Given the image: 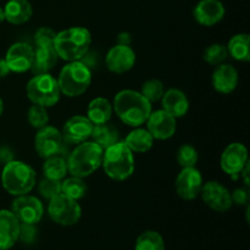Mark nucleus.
I'll list each match as a JSON object with an SVG mask.
<instances>
[{"instance_id":"58836bf2","label":"nucleus","mask_w":250,"mask_h":250,"mask_svg":"<svg viewBox=\"0 0 250 250\" xmlns=\"http://www.w3.org/2000/svg\"><path fill=\"white\" fill-rule=\"evenodd\" d=\"M10 72H11V71H10L5 59H0V78L6 77Z\"/></svg>"},{"instance_id":"bb28decb","label":"nucleus","mask_w":250,"mask_h":250,"mask_svg":"<svg viewBox=\"0 0 250 250\" xmlns=\"http://www.w3.org/2000/svg\"><path fill=\"white\" fill-rule=\"evenodd\" d=\"M227 51L234 60L248 62L250 59V37L247 33H238L229 39Z\"/></svg>"},{"instance_id":"9d476101","label":"nucleus","mask_w":250,"mask_h":250,"mask_svg":"<svg viewBox=\"0 0 250 250\" xmlns=\"http://www.w3.org/2000/svg\"><path fill=\"white\" fill-rule=\"evenodd\" d=\"M248 163V150L244 144L238 143V142L229 144L222 153L221 160H220V165L224 172L231 176L233 180L241 177L239 173Z\"/></svg>"},{"instance_id":"79ce46f5","label":"nucleus","mask_w":250,"mask_h":250,"mask_svg":"<svg viewBox=\"0 0 250 250\" xmlns=\"http://www.w3.org/2000/svg\"><path fill=\"white\" fill-rule=\"evenodd\" d=\"M2 21H5V15H4V9L2 7H0V23H1Z\"/></svg>"},{"instance_id":"a211bd4d","label":"nucleus","mask_w":250,"mask_h":250,"mask_svg":"<svg viewBox=\"0 0 250 250\" xmlns=\"http://www.w3.org/2000/svg\"><path fill=\"white\" fill-rule=\"evenodd\" d=\"M225 12L226 10L220 0H200L193 10V16L202 26L211 27L224 19Z\"/></svg>"},{"instance_id":"ea45409f","label":"nucleus","mask_w":250,"mask_h":250,"mask_svg":"<svg viewBox=\"0 0 250 250\" xmlns=\"http://www.w3.org/2000/svg\"><path fill=\"white\" fill-rule=\"evenodd\" d=\"M239 176H242V178H243L244 186H246V187H249V185H250V181H249V163L247 164L246 166H244L243 170H242L241 173H239Z\"/></svg>"},{"instance_id":"6ab92c4d","label":"nucleus","mask_w":250,"mask_h":250,"mask_svg":"<svg viewBox=\"0 0 250 250\" xmlns=\"http://www.w3.org/2000/svg\"><path fill=\"white\" fill-rule=\"evenodd\" d=\"M21 222L11 210H0V250H9L19 241Z\"/></svg>"},{"instance_id":"9b49d317","label":"nucleus","mask_w":250,"mask_h":250,"mask_svg":"<svg viewBox=\"0 0 250 250\" xmlns=\"http://www.w3.org/2000/svg\"><path fill=\"white\" fill-rule=\"evenodd\" d=\"M63 138L61 132L53 126H45L38 129L34 146L41 158L46 159L50 156L59 155L63 148Z\"/></svg>"},{"instance_id":"a878e982","label":"nucleus","mask_w":250,"mask_h":250,"mask_svg":"<svg viewBox=\"0 0 250 250\" xmlns=\"http://www.w3.org/2000/svg\"><path fill=\"white\" fill-rule=\"evenodd\" d=\"M90 138L93 139L94 143H97L103 150L110 148L114 144H116L117 142H120V136L119 131L115 126L110 125L109 122L106 124H100V125H94L93 126L92 134H90Z\"/></svg>"},{"instance_id":"7ed1b4c3","label":"nucleus","mask_w":250,"mask_h":250,"mask_svg":"<svg viewBox=\"0 0 250 250\" xmlns=\"http://www.w3.org/2000/svg\"><path fill=\"white\" fill-rule=\"evenodd\" d=\"M104 150L94 142H83L68 155L67 170L71 176L85 178L94 173L102 166Z\"/></svg>"},{"instance_id":"393cba45","label":"nucleus","mask_w":250,"mask_h":250,"mask_svg":"<svg viewBox=\"0 0 250 250\" xmlns=\"http://www.w3.org/2000/svg\"><path fill=\"white\" fill-rule=\"evenodd\" d=\"M112 104L103 97L94 98L87 109V117L93 125L106 124L112 116Z\"/></svg>"},{"instance_id":"f257e3e1","label":"nucleus","mask_w":250,"mask_h":250,"mask_svg":"<svg viewBox=\"0 0 250 250\" xmlns=\"http://www.w3.org/2000/svg\"><path fill=\"white\" fill-rule=\"evenodd\" d=\"M115 114L129 127H141L151 112V104L141 92L132 89L120 90L114 99Z\"/></svg>"},{"instance_id":"1a4fd4ad","label":"nucleus","mask_w":250,"mask_h":250,"mask_svg":"<svg viewBox=\"0 0 250 250\" xmlns=\"http://www.w3.org/2000/svg\"><path fill=\"white\" fill-rule=\"evenodd\" d=\"M12 214L21 224L37 225L44 215L43 203L33 195H19L11 204Z\"/></svg>"},{"instance_id":"f03ea898","label":"nucleus","mask_w":250,"mask_h":250,"mask_svg":"<svg viewBox=\"0 0 250 250\" xmlns=\"http://www.w3.org/2000/svg\"><path fill=\"white\" fill-rule=\"evenodd\" d=\"M92 44L90 32L84 27H71L56 33L54 46L59 59L65 61L81 60L89 51Z\"/></svg>"},{"instance_id":"6e6552de","label":"nucleus","mask_w":250,"mask_h":250,"mask_svg":"<svg viewBox=\"0 0 250 250\" xmlns=\"http://www.w3.org/2000/svg\"><path fill=\"white\" fill-rule=\"evenodd\" d=\"M48 215L51 221L60 226H73L80 221L82 216V209L77 200L60 193L49 200Z\"/></svg>"},{"instance_id":"ddd939ff","label":"nucleus","mask_w":250,"mask_h":250,"mask_svg":"<svg viewBox=\"0 0 250 250\" xmlns=\"http://www.w3.org/2000/svg\"><path fill=\"white\" fill-rule=\"evenodd\" d=\"M203 200L211 210L217 212H226L232 207L231 193L225 186L216 181H210L203 185L200 192Z\"/></svg>"},{"instance_id":"37998d69","label":"nucleus","mask_w":250,"mask_h":250,"mask_svg":"<svg viewBox=\"0 0 250 250\" xmlns=\"http://www.w3.org/2000/svg\"><path fill=\"white\" fill-rule=\"evenodd\" d=\"M2 112H4V102H2V99L0 98V116L2 115Z\"/></svg>"},{"instance_id":"20e7f679","label":"nucleus","mask_w":250,"mask_h":250,"mask_svg":"<svg viewBox=\"0 0 250 250\" xmlns=\"http://www.w3.org/2000/svg\"><path fill=\"white\" fill-rule=\"evenodd\" d=\"M37 175L31 165L24 161L10 160L1 172V185L14 197L28 194L36 186Z\"/></svg>"},{"instance_id":"c85d7f7f","label":"nucleus","mask_w":250,"mask_h":250,"mask_svg":"<svg viewBox=\"0 0 250 250\" xmlns=\"http://www.w3.org/2000/svg\"><path fill=\"white\" fill-rule=\"evenodd\" d=\"M61 193L68 198L80 200L87 193V185L84 183L83 178L71 176V177L63 178L61 181Z\"/></svg>"},{"instance_id":"4be33fe9","label":"nucleus","mask_w":250,"mask_h":250,"mask_svg":"<svg viewBox=\"0 0 250 250\" xmlns=\"http://www.w3.org/2000/svg\"><path fill=\"white\" fill-rule=\"evenodd\" d=\"M59 60V55L55 50L54 44L48 45H38L34 50L33 63L31 71L33 75H42L49 73V71L56 65Z\"/></svg>"},{"instance_id":"423d86ee","label":"nucleus","mask_w":250,"mask_h":250,"mask_svg":"<svg viewBox=\"0 0 250 250\" xmlns=\"http://www.w3.org/2000/svg\"><path fill=\"white\" fill-rule=\"evenodd\" d=\"M61 94L76 98L87 92L92 83V71L83 61H70L56 78Z\"/></svg>"},{"instance_id":"b1692460","label":"nucleus","mask_w":250,"mask_h":250,"mask_svg":"<svg viewBox=\"0 0 250 250\" xmlns=\"http://www.w3.org/2000/svg\"><path fill=\"white\" fill-rule=\"evenodd\" d=\"M125 144L132 153H146L154 146V138L148 129L142 127H134L133 131L127 134Z\"/></svg>"},{"instance_id":"a19ab883","label":"nucleus","mask_w":250,"mask_h":250,"mask_svg":"<svg viewBox=\"0 0 250 250\" xmlns=\"http://www.w3.org/2000/svg\"><path fill=\"white\" fill-rule=\"evenodd\" d=\"M131 36L126 32L119 34V44H122V45H129L131 44Z\"/></svg>"},{"instance_id":"c756f323","label":"nucleus","mask_w":250,"mask_h":250,"mask_svg":"<svg viewBox=\"0 0 250 250\" xmlns=\"http://www.w3.org/2000/svg\"><path fill=\"white\" fill-rule=\"evenodd\" d=\"M134 250H165V241L156 231H146L139 234Z\"/></svg>"},{"instance_id":"f704fd0d","label":"nucleus","mask_w":250,"mask_h":250,"mask_svg":"<svg viewBox=\"0 0 250 250\" xmlns=\"http://www.w3.org/2000/svg\"><path fill=\"white\" fill-rule=\"evenodd\" d=\"M39 193L43 198L50 200L51 198L56 197L61 193V181L49 180L44 177L39 183Z\"/></svg>"},{"instance_id":"72a5a7b5","label":"nucleus","mask_w":250,"mask_h":250,"mask_svg":"<svg viewBox=\"0 0 250 250\" xmlns=\"http://www.w3.org/2000/svg\"><path fill=\"white\" fill-rule=\"evenodd\" d=\"M177 161L181 167H195L198 163V151L190 144H183L178 148Z\"/></svg>"},{"instance_id":"5701e85b","label":"nucleus","mask_w":250,"mask_h":250,"mask_svg":"<svg viewBox=\"0 0 250 250\" xmlns=\"http://www.w3.org/2000/svg\"><path fill=\"white\" fill-rule=\"evenodd\" d=\"M5 20L11 24H23L31 20L33 9L28 0H9L4 7Z\"/></svg>"},{"instance_id":"f3484780","label":"nucleus","mask_w":250,"mask_h":250,"mask_svg":"<svg viewBox=\"0 0 250 250\" xmlns=\"http://www.w3.org/2000/svg\"><path fill=\"white\" fill-rule=\"evenodd\" d=\"M93 126L94 125L90 122V120L87 116L76 115V116L70 117L65 122L61 134H62L63 141L67 142V143L80 144L90 138Z\"/></svg>"},{"instance_id":"7c9ffc66","label":"nucleus","mask_w":250,"mask_h":250,"mask_svg":"<svg viewBox=\"0 0 250 250\" xmlns=\"http://www.w3.org/2000/svg\"><path fill=\"white\" fill-rule=\"evenodd\" d=\"M227 56H229V51H227L226 45L219 43L209 45L204 50V54H203V59H204L205 62H208L209 65L212 66H217L220 65V63H224V61L226 60Z\"/></svg>"},{"instance_id":"f8f14e48","label":"nucleus","mask_w":250,"mask_h":250,"mask_svg":"<svg viewBox=\"0 0 250 250\" xmlns=\"http://www.w3.org/2000/svg\"><path fill=\"white\" fill-rule=\"evenodd\" d=\"M203 176L195 167H183L176 178V192L183 200H194L202 192Z\"/></svg>"},{"instance_id":"dca6fc26","label":"nucleus","mask_w":250,"mask_h":250,"mask_svg":"<svg viewBox=\"0 0 250 250\" xmlns=\"http://www.w3.org/2000/svg\"><path fill=\"white\" fill-rule=\"evenodd\" d=\"M33 58L34 49L29 44L17 42L9 48L5 56V61L11 72L22 73L31 70Z\"/></svg>"},{"instance_id":"c9c22d12","label":"nucleus","mask_w":250,"mask_h":250,"mask_svg":"<svg viewBox=\"0 0 250 250\" xmlns=\"http://www.w3.org/2000/svg\"><path fill=\"white\" fill-rule=\"evenodd\" d=\"M56 32L50 27H41L37 29L34 34V43L36 45H48V44H54L55 41Z\"/></svg>"},{"instance_id":"39448f33","label":"nucleus","mask_w":250,"mask_h":250,"mask_svg":"<svg viewBox=\"0 0 250 250\" xmlns=\"http://www.w3.org/2000/svg\"><path fill=\"white\" fill-rule=\"evenodd\" d=\"M102 166L107 177L114 181H125L134 172V156L125 142H117L103 154Z\"/></svg>"},{"instance_id":"e433bc0d","label":"nucleus","mask_w":250,"mask_h":250,"mask_svg":"<svg viewBox=\"0 0 250 250\" xmlns=\"http://www.w3.org/2000/svg\"><path fill=\"white\" fill-rule=\"evenodd\" d=\"M37 234H38V231L36 229V225L21 224L19 241H21L24 244H33L37 239Z\"/></svg>"},{"instance_id":"0eeeda50","label":"nucleus","mask_w":250,"mask_h":250,"mask_svg":"<svg viewBox=\"0 0 250 250\" xmlns=\"http://www.w3.org/2000/svg\"><path fill=\"white\" fill-rule=\"evenodd\" d=\"M28 99L33 104L44 107H51L60 100L61 92L58 81L50 73L34 75L26 85Z\"/></svg>"},{"instance_id":"aec40b11","label":"nucleus","mask_w":250,"mask_h":250,"mask_svg":"<svg viewBox=\"0 0 250 250\" xmlns=\"http://www.w3.org/2000/svg\"><path fill=\"white\" fill-rule=\"evenodd\" d=\"M212 85L221 94H229L238 85V72L229 63H220L212 72Z\"/></svg>"},{"instance_id":"2f4dec72","label":"nucleus","mask_w":250,"mask_h":250,"mask_svg":"<svg viewBox=\"0 0 250 250\" xmlns=\"http://www.w3.org/2000/svg\"><path fill=\"white\" fill-rule=\"evenodd\" d=\"M142 95L148 100L150 104L153 103H158L159 100H161L165 89H164V83L159 80H149L146 82L143 83L141 89Z\"/></svg>"},{"instance_id":"4c0bfd02","label":"nucleus","mask_w":250,"mask_h":250,"mask_svg":"<svg viewBox=\"0 0 250 250\" xmlns=\"http://www.w3.org/2000/svg\"><path fill=\"white\" fill-rule=\"evenodd\" d=\"M231 198H232V203H234V204L248 205L249 198H250L248 187L237 188V189L231 194Z\"/></svg>"},{"instance_id":"cd10ccee","label":"nucleus","mask_w":250,"mask_h":250,"mask_svg":"<svg viewBox=\"0 0 250 250\" xmlns=\"http://www.w3.org/2000/svg\"><path fill=\"white\" fill-rule=\"evenodd\" d=\"M68 173L67 161L59 155L46 158L43 164V175L45 178L55 181H62Z\"/></svg>"},{"instance_id":"2eb2a0df","label":"nucleus","mask_w":250,"mask_h":250,"mask_svg":"<svg viewBox=\"0 0 250 250\" xmlns=\"http://www.w3.org/2000/svg\"><path fill=\"white\" fill-rule=\"evenodd\" d=\"M136 63V53L129 45H117L112 46L106 54L105 65L107 70L112 73H125L132 70Z\"/></svg>"},{"instance_id":"412c9836","label":"nucleus","mask_w":250,"mask_h":250,"mask_svg":"<svg viewBox=\"0 0 250 250\" xmlns=\"http://www.w3.org/2000/svg\"><path fill=\"white\" fill-rule=\"evenodd\" d=\"M161 103H163V109L176 119L183 117L189 110V100L187 95L185 94V92L176 88L166 90L161 98Z\"/></svg>"},{"instance_id":"473e14b6","label":"nucleus","mask_w":250,"mask_h":250,"mask_svg":"<svg viewBox=\"0 0 250 250\" xmlns=\"http://www.w3.org/2000/svg\"><path fill=\"white\" fill-rule=\"evenodd\" d=\"M27 119H28L29 125H31L33 128L41 129L43 128V127L48 126L49 115L48 111H46V107L33 104L29 107L28 114H27Z\"/></svg>"},{"instance_id":"4468645a","label":"nucleus","mask_w":250,"mask_h":250,"mask_svg":"<svg viewBox=\"0 0 250 250\" xmlns=\"http://www.w3.org/2000/svg\"><path fill=\"white\" fill-rule=\"evenodd\" d=\"M176 117L166 112L164 109L151 111L146 119V129L153 136L154 139L166 141L173 137L177 129V121Z\"/></svg>"}]
</instances>
